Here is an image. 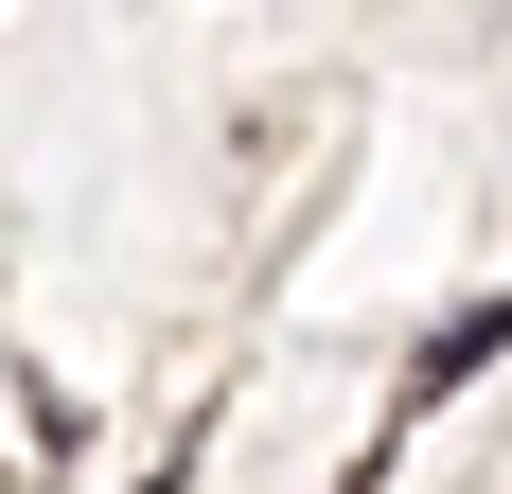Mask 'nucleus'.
<instances>
[{"label":"nucleus","instance_id":"nucleus-1","mask_svg":"<svg viewBox=\"0 0 512 494\" xmlns=\"http://www.w3.org/2000/svg\"><path fill=\"white\" fill-rule=\"evenodd\" d=\"M495 353H512V300H460V318H442V336L407 353V406H389V424H424V406L460 389V371H495Z\"/></svg>","mask_w":512,"mask_h":494}]
</instances>
